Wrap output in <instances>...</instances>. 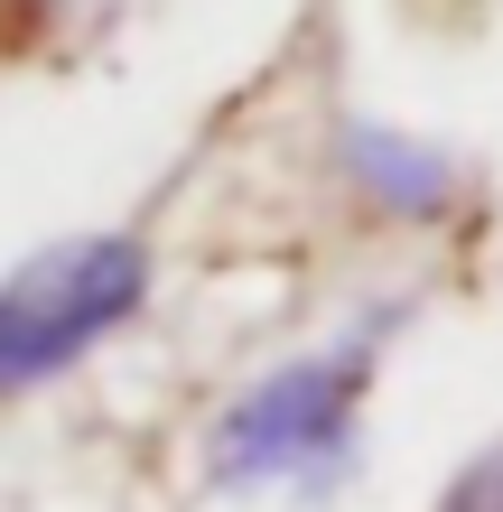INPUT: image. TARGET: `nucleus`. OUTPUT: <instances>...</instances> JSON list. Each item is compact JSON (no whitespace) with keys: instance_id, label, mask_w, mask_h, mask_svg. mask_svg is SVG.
Instances as JSON below:
<instances>
[{"instance_id":"1","label":"nucleus","mask_w":503,"mask_h":512,"mask_svg":"<svg viewBox=\"0 0 503 512\" xmlns=\"http://www.w3.org/2000/svg\"><path fill=\"white\" fill-rule=\"evenodd\" d=\"M150 298V252L131 233H84V243H47L0 280V391L56 382L84 364L112 326L140 317Z\"/></svg>"},{"instance_id":"2","label":"nucleus","mask_w":503,"mask_h":512,"mask_svg":"<svg viewBox=\"0 0 503 512\" xmlns=\"http://www.w3.org/2000/svg\"><path fill=\"white\" fill-rule=\"evenodd\" d=\"M354 401H364V345L308 354L271 382H252L215 429L224 485H280V475H327L354 447Z\"/></svg>"},{"instance_id":"3","label":"nucleus","mask_w":503,"mask_h":512,"mask_svg":"<svg viewBox=\"0 0 503 512\" xmlns=\"http://www.w3.org/2000/svg\"><path fill=\"white\" fill-rule=\"evenodd\" d=\"M345 159H354V187L392 215H438L457 196V168L438 159L429 140H401V131H345Z\"/></svg>"},{"instance_id":"4","label":"nucleus","mask_w":503,"mask_h":512,"mask_svg":"<svg viewBox=\"0 0 503 512\" xmlns=\"http://www.w3.org/2000/svg\"><path fill=\"white\" fill-rule=\"evenodd\" d=\"M66 28H84V0H0V56H38Z\"/></svg>"},{"instance_id":"5","label":"nucleus","mask_w":503,"mask_h":512,"mask_svg":"<svg viewBox=\"0 0 503 512\" xmlns=\"http://www.w3.org/2000/svg\"><path fill=\"white\" fill-rule=\"evenodd\" d=\"M438 512H503V447H494V457H476V466H466L457 485L438 494Z\"/></svg>"}]
</instances>
